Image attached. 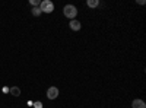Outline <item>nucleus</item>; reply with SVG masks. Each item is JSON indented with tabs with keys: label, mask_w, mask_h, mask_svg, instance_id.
Segmentation results:
<instances>
[{
	"label": "nucleus",
	"mask_w": 146,
	"mask_h": 108,
	"mask_svg": "<svg viewBox=\"0 0 146 108\" xmlns=\"http://www.w3.org/2000/svg\"><path fill=\"white\" fill-rule=\"evenodd\" d=\"M41 13H42V12H41L40 7H32V15H34V16H40Z\"/></svg>",
	"instance_id": "8"
},
{
	"label": "nucleus",
	"mask_w": 146,
	"mask_h": 108,
	"mask_svg": "<svg viewBox=\"0 0 146 108\" xmlns=\"http://www.w3.org/2000/svg\"><path fill=\"white\" fill-rule=\"evenodd\" d=\"M54 3L51 2V0H42V2L40 3V9L42 13H53L54 12Z\"/></svg>",
	"instance_id": "2"
},
{
	"label": "nucleus",
	"mask_w": 146,
	"mask_h": 108,
	"mask_svg": "<svg viewBox=\"0 0 146 108\" xmlns=\"http://www.w3.org/2000/svg\"><path fill=\"white\" fill-rule=\"evenodd\" d=\"M131 108H146V104L143 99H133L131 101Z\"/></svg>",
	"instance_id": "5"
},
{
	"label": "nucleus",
	"mask_w": 146,
	"mask_h": 108,
	"mask_svg": "<svg viewBox=\"0 0 146 108\" xmlns=\"http://www.w3.org/2000/svg\"><path fill=\"white\" fill-rule=\"evenodd\" d=\"M86 6L88 7H98L100 6V0H88V2H86Z\"/></svg>",
	"instance_id": "7"
},
{
	"label": "nucleus",
	"mask_w": 146,
	"mask_h": 108,
	"mask_svg": "<svg viewBox=\"0 0 146 108\" xmlns=\"http://www.w3.org/2000/svg\"><path fill=\"white\" fill-rule=\"evenodd\" d=\"M9 92L13 95V97H19V95H21V88H18V86H12V88L9 89Z\"/></svg>",
	"instance_id": "6"
},
{
	"label": "nucleus",
	"mask_w": 146,
	"mask_h": 108,
	"mask_svg": "<svg viewBox=\"0 0 146 108\" xmlns=\"http://www.w3.org/2000/svg\"><path fill=\"white\" fill-rule=\"evenodd\" d=\"M63 15H64L67 19H70V21L76 19V16H78V7H76L75 5H66V6L63 7Z\"/></svg>",
	"instance_id": "1"
},
{
	"label": "nucleus",
	"mask_w": 146,
	"mask_h": 108,
	"mask_svg": "<svg viewBox=\"0 0 146 108\" xmlns=\"http://www.w3.org/2000/svg\"><path fill=\"white\" fill-rule=\"evenodd\" d=\"M58 93H60L58 88L51 86V88H48V89H47V98H48V99H56V98L58 97Z\"/></svg>",
	"instance_id": "3"
},
{
	"label": "nucleus",
	"mask_w": 146,
	"mask_h": 108,
	"mask_svg": "<svg viewBox=\"0 0 146 108\" xmlns=\"http://www.w3.org/2000/svg\"><path fill=\"white\" fill-rule=\"evenodd\" d=\"M40 0H29V5L31 6H34V7H40Z\"/></svg>",
	"instance_id": "9"
},
{
	"label": "nucleus",
	"mask_w": 146,
	"mask_h": 108,
	"mask_svg": "<svg viewBox=\"0 0 146 108\" xmlns=\"http://www.w3.org/2000/svg\"><path fill=\"white\" fill-rule=\"evenodd\" d=\"M69 27H70V29H72V31H80L82 23H80L78 19H73V21H70V22H69Z\"/></svg>",
	"instance_id": "4"
}]
</instances>
